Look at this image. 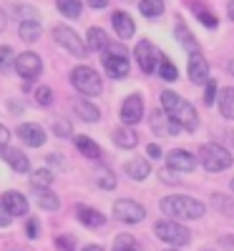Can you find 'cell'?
I'll return each instance as SVG.
<instances>
[{"instance_id": "277c9868", "label": "cell", "mask_w": 234, "mask_h": 251, "mask_svg": "<svg viewBox=\"0 0 234 251\" xmlns=\"http://www.w3.org/2000/svg\"><path fill=\"white\" fill-rule=\"evenodd\" d=\"M71 83H73V88L83 96H98L103 91V83L98 78V73L88 66H78L71 71Z\"/></svg>"}, {"instance_id": "83f0119b", "label": "cell", "mask_w": 234, "mask_h": 251, "mask_svg": "<svg viewBox=\"0 0 234 251\" xmlns=\"http://www.w3.org/2000/svg\"><path fill=\"white\" fill-rule=\"evenodd\" d=\"M88 48L91 50H106L109 48V35L101 28H91L88 30Z\"/></svg>"}, {"instance_id": "60d3db41", "label": "cell", "mask_w": 234, "mask_h": 251, "mask_svg": "<svg viewBox=\"0 0 234 251\" xmlns=\"http://www.w3.org/2000/svg\"><path fill=\"white\" fill-rule=\"evenodd\" d=\"M96 183H98L101 188H114V186H116V178H114L109 171H103V174L98 176V181H96Z\"/></svg>"}, {"instance_id": "7dc6e473", "label": "cell", "mask_w": 234, "mask_h": 251, "mask_svg": "<svg viewBox=\"0 0 234 251\" xmlns=\"http://www.w3.org/2000/svg\"><path fill=\"white\" fill-rule=\"evenodd\" d=\"M146 153L151 156V158H159V156H161V149H159L156 143H148V149H146Z\"/></svg>"}, {"instance_id": "484cf974", "label": "cell", "mask_w": 234, "mask_h": 251, "mask_svg": "<svg viewBox=\"0 0 234 251\" xmlns=\"http://www.w3.org/2000/svg\"><path fill=\"white\" fill-rule=\"evenodd\" d=\"M174 33H176V38H179V43H181V46H184V48H186L189 53H197V50H199V43H197V38H194V35H191V33L186 30V25L181 23V20L176 23V30H174Z\"/></svg>"}, {"instance_id": "4fadbf2b", "label": "cell", "mask_w": 234, "mask_h": 251, "mask_svg": "<svg viewBox=\"0 0 234 251\" xmlns=\"http://www.w3.org/2000/svg\"><path fill=\"white\" fill-rule=\"evenodd\" d=\"M40 68H43V63H40V58L35 53H20L15 58V71L23 75V78H38L40 75Z\"/></svg>"}, {"instance_id": "f907efd6", "label": "cell", "mask_w": 234, "mask_h": 251, "mask_svg": "<svg viewBox=\"0 0 234 251\" xmlns=\"http://www.w3.org/2000/svg\"><path fill=\"white\" fill-rule=\"evenodd\" d=\"M3 28H5V13H3V8H0V33H3Z\"/></svg>"}, {"instance_id": "db71d44e", "label": "cell", "mask_w": 234, "mask_h": 251, "mask_svg": "<svg viewBox=\"0 0 234 251\" xmlns=\"http://www.w3.org/2000/svg\"><path fill=\"white\" fill-rule=\"evenodd\" d=\"M229 73H232V75H234V60H232V63H229Z\"/></svg>"}, {"instance_id": "8992f818", "label": "cell", "mask_w": 234, "mask_h": 251, "mask_svg": "<svg viewBox=\"0 0 234 251\" xmlns=\"http://www.w3.org/2000/svg\"><path fill=\"white\" fill-rule=\"evenodd\" d=\"M103 68H106V73H109L114 80L129 75V58H126V48L109 43L106 55H103Z\"/></svg>"}, {"instance_id": "f5cc1de1", "label": "cell", "mask_w": 234, "mask_h": 251, "mask_svg": "<svg viewBox=\"0 0 234 251\" xmlns=\"http://www.w3.org/2000/svg\"><path fill=\"white\" fill-rule=\"evenodd\" d=\"M83 251H103V249H101V246H96V244H91V246H86Z\"/></svg>"}, {"instance_id": "d6a6232c", "label": "cell", "mask_w": 234, "mask_h": 251, "mask_svg": "<svg viewBox=\"0 0 234 251\" xmlns=\"http://www.w3.org/2000/svg\"><path fill=\"white\" fill-rule=\"evenodd\" d=\"M159 75H161L164 80H176V78H179V71H176V66H174L172 60L164 58V60L159 63Z\"/></svg>"}, {"instance_id": "ac0fdd59", "label": "cell", "mask_w": 234, "mask_h": 251, "mask_svg": "<svg viewBox=\"0 0 234 251\" xmlns=\"http://www.w3.org/2000/svg\"><path fill=\"white\" fill-rule=\"evenodd\" d=\"M123 171H126V176L134 178V181H144L148 174H151V163H148L146 158H134V161L123 163Z\"/></svg>"}, {"instance_id": "ba28073f", "label": "cell", "mask_w": 234, "mask_h": 251, "mask_svg": "<svg viewBox=\"0 0 234 251\" xmlns=\"http://www.w3.org/2000/svg\"><path fill=\"white\" fill-rule=\"evenodd\" d=\"M53 40H56L60 48H66L68 53H73L76 58H86V53H88V48L83 46V40H81L71 28H66V25L53 28Z\"/></svg>"}, {"instance_id": "44dd1931", "label": "cell", "mask_w": 234, "mask_h": 251, "mask_svg": "<svg viewBox=\"0 0 234 251\" xmlns=\"http://www.w3.org/2000/svg\"><path fill=\"white\" fill-rule=\"evenodd\" d=\"M76 113H78V118L81 121H86V123H96L98 118H101V111L93 106L91 100H86V98H76Z\"/></svg>"}, {"instance_id": "bcb514c9", "label": "cell", "mask_w": 234, "mask_h": 251, "mask_svg": "<svg viewBox=\"0 0 234 251\" xmlns=\"http://www.w3.org/2000/svg\"><path fill=\"white\" fill-rule=\"evenodd\" d=\"M26 231H28V236H30V239H35V236H38V221H35V219H30V221H28Z\"/></svg>"}, {"instance_id": "11a10c76", "label": "cell", "mask_w": 234, "mask_h": 251, "mask_svg": "<svg viewBox=\"0 0 234 251\" xmlns=\"http://www.w3.org/2000/svg\"><path fill=\"white\" fill-rule=\"evenodd\" d=\"M229 186H232V191H234V178H232V181H229Z\"/></svg>"}, {"instance_id": "e575fe53", "label": "cell", "mask_w": 234, "mask_h": 251, "mask_svg": "<svg viewBox=\"0 0 234 251\" xmlns=\"http://www.w3.org/2000/svg\"><path fill=\"white\" fill-rule=\"evenodd\" d=\"M13 68V48L3 46L0 48V73H8Z\"/></svg>"}, {"instance_id": "74e56055", "label": "cell", "mask_w": 234, "mask_h": 251, "mask_svg": "<svg viewBox=\"0 0 234 251\" xmlns=\"http://www.w3.org/2000/svg\"><path fill=\"white\" fill-rule=\"evenodd\" d=\"M35 100L40 103V106H51V100H53V91L48 86H40L35 91Z\"/></svg>"}, {"instance_id": "9f6ffc18", "label": "cell", "mask_w": 234, "mask_h": 251, "mask_svg": "<svg viewBox=\"0 0 234 251\" xmlns=\"http://www.w3.org/2000/svg\"><path fill=\"white\" fill-rule=\"evenodd\" d=\"M166 251H176V246H174V249H166Z\"/></svg>"}, {"instance_id": "ee69618b", "label": "cell", "mask_w": 234, "mask_h": 251, "mask_svg": "<svg viewBox=\"0 0 234 251\" xmlns=\"http://www.w3.org/2000/svg\"><path fill=\"white\" fill-rule=\"evenodd\" d=\"M46 161H48L51 166H56V169H66V163H63V156H60V153H51Z\"/></svg>"}, {"instance_id": "f6af8a7d", "label": "cell", "mask_w": 234, "mask_h": 251, "mask_svg": "<svg viewBox=\"0 0 234 251\" xmlns=\"http://www.w3.org/2000/svg\"><path fill=\"white\" fill-rule=\"evenodd\" d=\"M58 246H60L63 251H73V246H76V241H73L71 236H60V239H58Z\"/></svg>"}, {"instance_id": "8fae6325", "label": "cell", "mask_w": 234, "mask_h": 251, "mask_svg": "<svg viewBox=\"0 0 234 251\" xmlns=\"http://www.w3.org/2000/svg\"><path fill=\"white\" fill-rule=\"evenodd\" d=\"M141 116H144V100H141L139 93H134V96H129V98L123 100V106H121V121H123V126H136L141 121Z\"/></svg>"}, {"instance_id": "4316f807", "label": "cell", "mask_w": 234, "mask_h": 251, "mask_svg": "<svg viewBox=\"0 0 234 251\" xmlns=\"http://www.w3.org/2000/svg\"><path fill=\"white\" fill-rule=\"evenodd\" d=\"M219 111L224 118L234 121V88H224L219 96Z\"/></svg>"}, {"instance_id": "e0dca14e", "label": "cell", "mask_w": 234, "mask_h": 251, "mask_svg": "<svg viewBox=\"0 0 234 251\" xmlns=\"http://www.w3.org/2000/svg\"><path fill=\"white\" fill-rule=\"evenodd\" d=\"M3 158H5V163L10 166V169L18 171V174H28V171H30L28 156H26L23 151H18V149H5V151H3Z\"/></svg>"}, {"instance_id": "f546056e", "label": "cell", "mask_w": 234, "mask_h": 251, "mask_svg": "<svg viewBox=\"0 0 234 251\" xmlns=\"http://www.w3.org/2000/svg\"><path fill=\"white\" fill-rule=\"evenodd\" d=\"M139 10H141V15H146V18H159V15L164 13V0H141Z\"/></svg>"}, {"instance_id": "8d00e7d4", "label": "cell", "mask_w": 234, "mask_h": 251, "mask_svg": "<svg viewBox=\"0 0 234 251\" xmlns=\"http://www.w3.org/2000/svg\"><path fill=\"white\" fill-rule=\"evenodd\" d=\"M114 251H136L134 239H131V236H126V234H121V236L116 239V244H114Z\"/></svg>"}, {"instance_id": "816d5d0a", "label": "cell", "mask_w": 234, "mask_h": 251, "mask_svg": "<svg viewBox=\"0 0 234 251\" xmlns=\"http://www.w3.org/2000/svg\"><path fill=\"white\" fill-rule=\"evenodd\" d=\"M227 13H229V18H232V20H234V0H232V3H229V5H227Z\"/></svg>"}, {"instance_id": "ab89813d", "label": "cell", "mask_w": 234, "mask_h": 251, "mask_svg": "<svg viewBox=\"0 0 234 251\" xmlns=\"http://www.w3.org/2000/svg\"><path fill=\"white\" fill-rule=\"evenodd\" d=\"M214 96H217V80H206V91H204V103L206 106L214 103Z\"/></svg>"}, {"instance_id": "9a60e30c", "label": "cell", "mask_w": 234, "mask_h": 251, "mask_svg": "<svg viewBox=\"0 0 234 251\" xmlns=\"http://www.w3.org/2000/svg\"><path fill=\"white\" fill-rule=\"evenodd\" d=\"M166 161H169V169H174V171H181V174H191L197 169V161H194V156L191 153H186V151H172L166 156Z\"/></svg>"}, {"instance_id": "b9f144b4", "label": "cell", "mask_w": 234, "mask_h": 251, "mask_svg": "<svg viewBox=\"0 0 234 251\" xmlns=\"http://www.w3.org/2000/svg\"><path fill=\"white\" fill-rule=\"evenodd\" d=\"M10 221H13V214L8 211V208H5V203L0 201V228H3V226H8Z\"/></svg>"}, {"instance_id": "d590c367", "label": "cell", "mask_w": 234, "mask_h": 251, "mask_svg": "<svg viewBox=\"0 0 234 251\" xmlns=\"http://www.w3.org/2000/svg\"><path fill=\"white\" fill-rule=\"evenodd\" d=\"M53 133L60 136V138H66V136L73 133V126H71L66 118H56V121H53Z\"/></svg>"}, {"instance_id": "cb8c5ba5", "label": "cell", "mask_w": 234, "mask_h": 251, "mask_svg": "<svg viewBox=\"0 0 234 251\" xmlns=\"http://www.w3.org/2000/svg\"><path fill=\"white\" fill-rule=\"evenodd\" d=\"M114 141L121 146V149H136V143H139L136 133L129 131V126H118V128H114Z\"/></svg>"}, {"instance_id": "9c48e42d", "label": "cell", "mask_w": 234, "mask_h": 251, "mask_svg": "<svg viewBox=\"0 0 234 251\" xmlns=\"http://www.w3.org/2000/svg\"><path fill=\"white\" fill-rule=\"evenodd\" d=\"M144 216H146V208L131 199H121L114 203V219L121 224H139L144 221Z\"/></svg>"}, {"instance_id": "ffe728a7", "label": "cell", "mask_w": 234, "mask_h": 251, "mask_svg": "<svg viewBox=\"0 0 234 251\" xmlns=\"http://www.w3.org/2000/svg\"><path fill=\"white\" fill-rule=\"evenodd\" d=\"M111 23H114L116 33H118L123 40H126V38H131V35H134V30H136V25H134L131 15H126L123 10H116V13L111 15Z\"/></svg>"}, {"instance_id": "5bb4252c", "label": "cell", "mask_w": 234, "mask_h": 251, "mask_svg": "<svg viewBox=\"0 0 234 251\" xmlns=\"http://www.w3.org/2000/svg\"><path fill=\"white\" fill-rule=\"evenodd\" d=\"M18 138L28 146H33V149H38V146L46 143V131L40 128L38 123H20L18 126Z\"/></svg>"}, {"instance_id": "f35d334b", "label": "cell", "mask_w": 234, "mask_h": 251, "mask_svg": "<svg viewBox=\"0 0 234 251\" xmlns=\"http://www.w3.org/2000/svg\"><path fill=\"white\" fill-rule=\"evenodd\" d=\"M159 178H161L164 183H169V186H179V183H181L174 169H164V171H159Z\"/></svg>"}, {"instance_id": "52a82bcc", "label": "cell", "mask_w": 234, "mask_h": 251, "mask_svg": "<svg viewBox=\"0 0 234 251\" xmlns=\"http://www.w3.org/2000/svg\"><path fill=\"white\" fill-rule=\"evenodd\" d=\"M134 58H136L139 68H141L144 73H154V71H159V63L164 60V55L159 53V48L151 46L148 40H139L136 48H134Z\"/></svg>"}, {"instance_id": "5b68a950", "label": "cell", "mask_w": 234, "mask_h": 251, "mask_svg": "<svg viewBox=\"0 0 234 251\" xmlns=\"http://www.w3.org/2000/svg\"><path fill=\"white\" fill-rule=\"evenodd\" d=\"M154 234L164 241V244H169V246H186L189 241H191V231L186 226H181V224H176V221H159L156 226H154Z\"/></svg>"}, {"instance_id": "3957f363", "label": "cell", "mask_w": 234, "mask_h": 251, "mask_svg": "<svg viewBox=\"0 0 234 251\" xmlns=\"http://www.w3.org/2000/svg\"><path fill=\"white\" fill-rule=\"evenodd\" d=\"M199 161L209 174H219L232 166V153L219 143H204L199 149Z\"/></svg>"}, {"instance_id": "836d02e7", "label": "cell", "mask_w": 234, "mask_h": 251, "mask_svg": "<svg viewBox=\"0 0 234 251\" xmlns=\"http://www.w3.org/2000/svg\"><path fill=\"white\" fill-rule=\"evenodd\" d=\"M214 206L219 208V211H224L227 216H234V201L229 199V196H224V194H214Z\"/></svg>"}, {"instance_id": "6da1fadb", "label": "cell", "mask_w": 234, "mask_h": 251, "mask_svg": "<svg viewBox=\"0 0 234 251\" xmlns=\"http://www.w3.org/2000/svg\"><path fill=\"white\" fill-rule=\"evenodd\" d=\"M161 103H164V111L169 113V118L176 121L184 131L194 133L199 128V116H197V108L191 106L189 100H184L181 96H176L174 91H164L161 93Z\"/></svg>"}, {"instance_id": "d6986e66", "label": "cell", "mask_w": 234, "mask_h": 251, "mask_svg": "<svg viewBox=\"0 0 234 251\" xmlns=\"http://www.w3.org/2000/svg\"><path fill=\"white\" fill-rule=\"evenodd\" d=\"M76 216H78V221L83 226H91V228H101L106 224V216L101 211H96V208H91V206H78Z\"/></svg>"}, {"instance_id": "4dcf8cb0", "label": "cell", "mask_w": 234, "mask_h": 251, "mask_svg": "<svg viewBox=\"0 0 234 251\" xmlns=\"http://www.w3.org/2000/svg\"><path fill=\"white\" fill-rule=\"evenodd\" d=\"M53 183V174L48 169H40L30 174V188H51Z\"/></svg>"}, {"instance_id": "7402d4cb", "label": "cell", "mask_w": 234, "mask_h": 251, "mask_svg": "<svg viewBox=\"0 0 234 251\" xmlns=\"http://www.w3.org/2000/svg\"><path fill=\"white\" fill-rule=\"evenodd\" d=\"M33 196H35V203L43 208V211H58V208H60L58 196L51 194L48 188H33Z\"/></svg>"}, {"instance_id": "30bf717a", "label": "cell", "mask_w": 234, "mask_h": 251, "mask_svg": "<svg viewBox=\"0 0 234 251\" xmlns=\"http://www.w3.org/2000/svg\"><path fill=\"white\" fill-rule=\"evenodd\" d=\"M186 73H189V80L194 83V86H204V83L209 80V63H206V58H204L199 50L189 55V68H186Z\"/></svg>"}, {"instance_id": "d4e9b609", "label": "cell", "mask_w": 234, "mask_h": 251, "mask_svg": "<svg viewBox=\"0 0 234 251\" xmlns=\"http://www.w3.org/2000/svg\"><path fill=\"white\" fill-rule=\"evenodd\" d=\"M76 146H78V151L86 156V158H93V161H98L101 158V149L88 138V136H76Z\"/></svg>"}, {"instance_id": "f1b7e54d", "label": "cell", "mask_w": 234, "mask_h": 251, "mask_svg": "<svg viewBox=\"0 0 234 251\" xmlns=\"http://www.w3.org/2000/svg\"><path fill=\"white\" fill-rule=\"evenodd\" d=\"M191 10H194L197 13V18L202 20V25H206V28H217L219 25V20H217V15L214 13H209L202 3H197V0H194V3H191Z\"/></svg>"}, {"instance_id": "7c38bea8", "label": "cell", "mask_w": 234, "mask_h": 251, "mask_svg": "<svg viewBox=\"0 0 234 251\" xmlns=\"http://www.w3.org/2000/svg\"><path fill=\"white\" fill-rule=\"evenodd\" d=\"M151 131H154L156 136L166 138V136H176V133L181 131V126H179L176 121L169 118L166 111H154V113H151Z\"/></svg>"}, {"instance_id": "c3c4849f", "label": "cell", "mask_w": 234, "mask_h": 251, "mask_svg": "<svg viewBox=\"0 0 234 251\" xmlns=\"http://www.w3.org/2000/svg\"><path fill=\"white\" fill-rule=\"evenodd\" d=\"M88 3H91V8H106L109 0H88Z\"/></svg>"}, {"instance_id": "681fc988", "label": "cell", "mask_w": 234, "mask_h": 251, "mask_svg": "<svg viewBox=\"0 0 234 251\" xmlns=\"http://www.w3.org/2000/svg\"><path fill=\"white\" fill-rule=\"evenodd\" d=\"M222 246H227V249H234V236H224V239H222Z\"/></svg>"}, {"instance_id": "2e32d148", "label": "cell", "mask_w": 234, "mask_h": 251, "mask_svg": "<svg viewBox=\"0 0 234 251\" xmlns=\"http://www.w3.org/2000/svg\"><path fill=\"white\" fill-rule=\"evenodd\" d=\"M3 203L13 216H26L28 214V201L20 191H5L3 194Z\"/></svg>"}, {"instance_id": "7a4b0ae2", "label": "cell", "mask_w": 234, "mask_h": 251, "mask_svg": "<svg viewBox=\"0 0 234 251\" xmlns=\"http://www.w3.org/2000/svg\"><path fill=\"white\" fill-rule=\"evenodd\" d=\"M161 211L172 219H199L204 216V203L191 196H166L161 199Z\"/></svg>"}, {"instance_id": "603a6c76", "label": "cell", "mask_w": 234, "mask_h": 251, "mask_svg": "<svg viewBox=\"0 0 234 251\" xmlns=\"http://www.w3.org/2000/svg\"><path fill=\"white\" fill-rule=\"evenodd\" d=\"M18 35H20V40H26V43H33V40L40 38V23H38L35 18L23 20V23H20V28H18Z\"/></svg>"}, {"instance_id": "7bdbcfd3", "label": "cell", "mask_w": 234, "mask_h": 251, "mask_svg": "<svg viewBox=\"0 0 234 251\" xmlns=\"http://www.w3.org/2000/svg\"><path fill=\"white\" fill-rule=\"evenodd\" d=\"M8 141H10V131L5 128L3 123H0V151H5V149H8Z\"/></svg>"}, {"instance_id": "1f68e13d", "label": "cell", "mask_w": 234, "mask_h": 251, "mask_svg": "<svg viewBox=\"0 0 234 251\" xmlns=\"http://www.w3.org/2000/svg\"><path fill=\"white\" fill-rule=\"evenodd\" d=\"M58 10L66 18H78L83 5H81V0H58Z\"/></svg>"}]
</instances>
